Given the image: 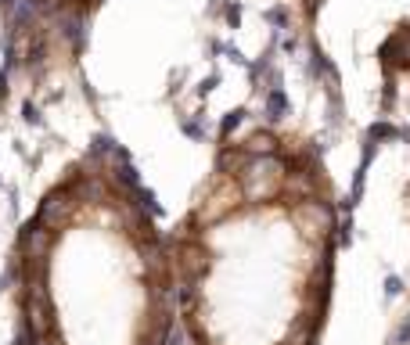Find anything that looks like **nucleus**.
Returning a JSON list of instances; mask_svg holds the SVG:
<instances>
[{
	"label": "nucleus",
	"instance_id": "obj_1",
	"mask_svg": "<svg viewBox=\"0 0 410 345\" xmlns=\"http://www.w3.org/2000/svg\"><path fill=\"white\" fill-rule=\"evenodd\" d=\"M339 244V187L317 140L227 126L169 227L184 345H321Z\"/></svg>",
	"mask_w": 410,
	"mask_h": 345
},
{
	"label": "nucleus",
	"instance_id": "obj_2",
	"mask_svg": "<svg viewBox=\"0 0 410 345\" xmlns=\"http://www.w3.org/2000/svg\"><path fill=\"white\" fill-rule=\"evenodd\" d=\"M11 345H173L169 230L126 148L94 137L15 227Z\"/></svg>",
	"mask_w": 410,
	"mask_h": 345
},
{
	"label": "nucleus",
	"instance_id": "obj_3",
	"mask_svg": "<svg viewBox=\"0 0 410 345\" xmlns=\"http://www.w3.org/2000/svg\"><path fill=\"white\" fill-rule=\"evenodd\" d=\"M109 0H0V101L79 72Z\"/></svg>",
	"mask_w": 410,
	"mask_h": 345
}]
</instances>
